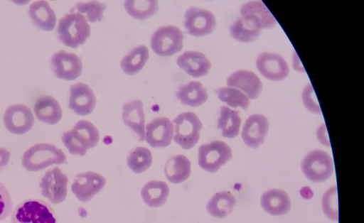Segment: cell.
Returning <instances> with one entry per match:
<instances>
[{"label":"cell","instance_id":"obj_1","mask_svg":"<svg viewBox=\"0 0 364 223\" xmlns=\"http://www.w3.org/2000/svg\"><path fill=\"white\" fill-rule=\"evenodd\" d=\"M64 146L73 155L84 156L87 151L97 146L100 140L97 129L86 120L77 121L70 131L61 136Z\"/></svg>","mask_w":364,"mask_h":223},{"label":"cell","instance_id":"obj_2","mask_svg":"<svg viewBox=\"0 0 364 223\" xmlns=\"http://www.w3.org/2000/svg\"><path fill=\"white\" fill-rule=\"evenodd\" d=\"M57 35L63 44L75 48L89 38L90 26L85 16L78 12H70L60 18Z\"/></svg>","mask_w":364,"mask_h":223},{"label":"cell","instance_id":"obj_3","mask_svg":"<svg viewBox=\"0 0 364 223\" xmlns=\"http://www.w3.org/2000/svg\"><path fill=\"white\" fill-rule=\"evenodd\" d=\"M66 161L63 151L50 143H37L27 149L22 156V165L28 171H38L52 165Z\"/></svg>","mask_w":364,"mask_h":223},{"label":"cell","instance_id":"obj_4","mask_svg":"<svg viewBox=\"0 0 364 223\" xmlns=\"http://www.w3.org/2000/svg\"><path fill=\"white\" fill-rule=\"evenodd\" d=\"M11 223H57L55 212L46 202L28 199L19 203L11 214Z\"/></svg>","mask_w":364,"mask_h":223},{"label":"cell","instance_id":"obj_5","mask_svg":"<svg viewBox=\"0 0 364 223\" xmlns=\"http://www.w3.org/2000/svg\"><path fill=\"white\" fill-rule=\"evenodd\" d=\"M301 168L305 177L314 183L326 181L334 171L331 156L322 150L309 152L302 160Z\"/></svg>","mask_w":364,"mask_h":223},{"label":"cell","instance_id":"obj_6","mask_svg":"<svg viewBox=\"0 0 364 223\" xmlns=\"http://www.w3.org/2000/svg\"><path fill=\"white\" fill-rule=\"evenodd\" d=\"M175 134L174 141L183 149L193 148L200 138L203 124L198 116L193 112H183L173 121Z\"/></svg>","mask_w":364,"mask_h":223},{"label":"cell","instance_id":"obj_7","mask_svg":"<svg viewBox=\"0 0 364 223\" xmlns=\"http://www.w3.org/2000/svg\"><path fill=\"white\" fill-rule=\"evenodd\" d=\"M183 34L174 26H161L156 29L151 38V47L160 56H171L182 50Z\"/></svg>","mask_w":364,"mask_h":223},{"label":"cell","instance_id":"obj_8","mask_svg":"<svg viewBox=\"0 0 364 223\" xmlns=\"http://www.w3.org/2000/svg\"><path fill=\"white\" fill-rule=\"evenodd\" d=\"M232 156V150L227 143L214 141L199 147L198 165L209 173H215L231 159Z\"/></svg>","mask_w":364,"mask_h":223},{"label":"cell","instance_id":"obj_9","mask_svg":"<svg viewBox=\"0 0 364 223\" xmlns=\"http://www.w3.org/2000/svg\"><path fill=\"white\" fill-rule=\"evenodd\" d=\"M68 178L61 170L55 167L46 171L41 179L39 186L41 195L53 204H59L65 200Z\"/></svg>","mask_w":364,"mask_h":223},{"label":"cell","instance_id":"obj_10","mask_svg":"<svg viewBox=\"0 0 364 223\" xmlns=\"http://www.w3.org/2000/svg\"><path fill=\"white\" fill-rule=\"evenodd\" d=\"M50 68L58 78L74 80L81 75L82 63L77 55L60 50L51 57Z\"/></svg>","mask_w":364,"mask_h":223},{"label":"cell","instance_id":"obj_11","mask_svg":"<svg viewBox=\"0 0 364 223\" xmlns=\"http://www.w3.org/2000/svg\"><path fill=\"white\" fill-rule=\"evenodd\" d=\"M6 129L14 134H23L29 131L34 124V116L27 106L18 104L7 107L4 117Z\"/></svg>","mask_w":364,"mask_h":223},{"label":"cell","instance_id":"obj_12","mask_svg":"<svg viewBox=\"0 0 364 223\" xmlns=\"http://www.w3.org/2000/svg\"><path fill=\"white\" fill-rule=\"evenodd\" d=\"M184 26L190 35L202 37L213 31L216 20L211 11L192 6L186 11Z\"/></svg>","mask_w":364,"mask_h":223},{"label":"cell","instance_id":"obj_13","mask_svg":"<svg viewBox=\"0 0 364 223\" xmlns=\"http://www.w3.org/2000/svg\"><path fill=\"white\" fill-rule=\"evenodd\" d=\"M105 178L99 173L88 171L76 175L71 190L77 198L86 202L90 200L105 185Z\"/></svg>","mask_w":364,"mask_h":223},{"label":"cell","instance_id":"obj_14","mask_svg":"<svg viewBox=\"0 0 364 223\" xmlns=\"http://www.w3.org/2000/svg\"><path fill=\"white\" fill-rule=\"evenodd\" d=\"M256 67L263 77L272 81L283 80L289 72L286 60L277 53H261L257 58Z\"/></svg>","mask_w":364,"mask_h":223},{"label":"cell","instance_id":"obj_15","mask_svg":"<svg viewBox=\"0 0 364 223\" xmlns=\"http://www.w3.org/2000/svg\"><path fill=\"white\" fill-rule=\"evenodd\" d=\"M173 123L167 117H158L146 126L144 139L153 148L168 146L173 136Z\"/></svg>","mask_w":364,"mask_h":223},{"label":"cell","instance_id":"obj_16","mask_svg":"<svg viewBox=\"0 0 364 223\" xmlns=\"http://www.w3.org/2000/svg\"><path fill=\"white\" fill-rule=\"evenodd\" d=\"M96 105V97L91 88L86 84L79 82L70 87L69 108L81 116L92 112Z\"/></svg>","mask_w":364,"mask_h":223},{"label":"cell","instance_id":"obj_17","mask_svg":"<svg viewBox=\"0 0 364 223\" xmlns=\"http://www.w3.org/2000/svg\"><path fill=\"white\" fill-rule=\"evenodd\" d=\"M268 130V119L259 114H252L245 122L242 138L246 146L257 148L264 143Z\"/></svg>","mask_w":364,"mask_h":223},{"label":"cell","instance_id":"obj_18","mask_svg":"<svg viewBox=\"0 0 364 223\" xmlns=\"http://www.w3.org/2000/svg\"><path fill=\"white\" fill-rule=\"evenodd\" d=\"M228 87L238 89L250 99L258 97L262 89V83L253 72L240 70L233 72L227 80Z\"/></svg>","mask_w":364,"mask_h":223},{"label":"cell","instance_id":"obj_19","mask_svg":"<svg viewBox=\"0 0 364 223\" xmlns=\"http://www.w3.org/2000/svg\"><path fill=\"white\" fill-rule=\"evenodd\" d=\"M241 16L249 20L257 28H272L277 21L267 7L261 1H248L240 9Z\"/></svg>","mask_w":364,"mask_h":223},{"label":"cell","instance_id":"obj_20","mask_svg":"<svg viewBox=\"0 0 364 223\" xmlns=\"http://www.w3.org/2000/svg\"><path fill=\"white\" fill-rule=\"evenodd\" d=\"M122 116L124 123L136 133L140 141H143L145 136L143 102L135 99L125 103L122 107Z\"/></svg>","mask_w":364,"mask_h":223},{"label":"cell","instance_id":"obj_21","mask_svg":"<svg viewBox=\"0 0 364 223\" xmlns=\"http://www.w3.org/2000/svg\"><path fill=\"white\" fill-rule=\"evenodd\" d=\"M177 65L189 75L200 77L205 75L211 67L206 56L198 51H186L176 61Z\"/></svg>","mask_w":364,"mask_h":223},{"label":"cell","instance_id":"obj_22","mask_svg":"<svg viewBox=\"0 0 364 223\" xmlns=\"http://www.w3.org/2000/svg\"><path fill=\"white\" fill-rule=\"evenodd\" d=\"M260 201L263 210L272 215H283L291 209L289 195L282 190H268L262 194Z\"/></svg>","mask_w":364,"mask_h":223},{"label":"cell","instance_id":"obj_23","mask_svg":"<svg viewBox=\"0 0 364 223\" xmlns=\"http://www.w3.org/2000/svg\"><path fill=\"white\" fill-rule=\"evenodd\" d=\"M33 110L38 120L50 125L55 124L62 118L63 111L58 102L49 95L39 97Z\"/></svg>","mask_w":364,"mask_h":223},{"label":"cell","instance_id":"obj_24","mask_svg":"<svg viewBox=\"0 0 364 223\" xmlns=\"http://www.w3.org/2000/svg\"><path fill=\"white\" fill-rule=\"evenodd\" d=\"M28 15L38 28L52 31L55 26L56 16L49 4L46 1H37L29 7Z\"/></svg>","mask_w":364,"mask_h":223},{"label":"cell","instance_id":"obj_25","mask_svg":"<svg viewBox=\"0 0 364 223\" xmlns=\"http://www.w3.org/2000/svg\"><path fill=\"white\" fill-rule=\"evenodd\" d=\"M191 172V164L187 157L176 155L171 157L166 163L164 173L168 181L181 183L186 180Z\"/></svg>","mask_w":364,"mask_h":223},{"label":"cell","instance_id":"obj_26","mask_svg":"<svg viewBox=\"0 0 364 223\" xmlns=\"http://www.w3.org/2000/svg\"><path fill=\"white\" fill-rule=\"evenodd\" d=\"M176 96L182 104L191 107L202 105L208 97L206 88L196 81L178 87Z\"/></svg>","mask_w":364,"mask_h":223},{"label":"cell","instance_id":"obj_27","mask_svg":"<svg viewBox=\"0 0 364 223\" xmlns=\"http://www.w3.org/2000/svg\"><path fill=\"white\" fill-rule=\"evenodd\" d=\"M141 194L145 204L151 207H159L166 202L169 188L164 181L151 180L142 187Z\"/></svg>","mask_w":364,"mask_h":223},{"label":"cell","instance_id":"obj_28","mask_svg":"<svg viewBox=\"0 0 364 223\" xmlns=\"http://www.w3.org/2000/svg\"><path fill=\"white\" fill-rule=\"evenodd\" d=\"M235 197L228 191L215 193L206 205L207 212L217 218H224L233 210Z\"/></svg>","mask_w":364,"mask_h":223},{"label":"cell","instance_id":"obj_29","mask_svg":"<svg viewBox=\"0 0 364 223\" xmlns=\"http://www.w3.org/2000/svg\"><path fill=\"white\" fill-rule=\"evenodd\" d=\"M241 118L239 112L226 106L220 109V116L218 119L217 128L222 130V136L228 138L236 137L240 131Z\"/></svg>","mask_w":364,"mask_h":223},{"label":"cell","instance_id":"obj_30","mask_svg":"<svg viewBox=\"0 0 364 223\" xmlns=\"http://www.w3.org/2000/svg\"><path fill=\"white\" fill-rule=\"evenodd\" d=\"M149 50L144 45L132 49L121 61V67L129 75L138 73L145 65L149 58Z\"/></svg>","mask_w":364,"mask_h":223},{"label":"cell","instance_id":"obj_31","mask_svg":"<svg viewBox=\"0 0 364 223\" xmlns=\"http://www.w3.org/2000/svg\"><path fill=\"white\" fill-rule=\"evenodd\" d=\"M230 33L236 40L249 43L256 40L259 36L261 29L249 20L241 16L230 26Z\"/></svg>","mask_w":364,"mask_h":223},{"label":"cell","instance_id":"obj_32","mask_svg":"<svg viewBox=\"0 0 364 223\" xmlns=\"http://www.w3.org/2000/svg\"><path fill=\"white\" fill-rule=\"evenodd\" d=\"M124 8L128 14L139 20H145L156 14L159 9L156 1H125Z\"/></svg>","mask_w":364,"mask_h":223},{"label":"cell","instance_id":"obj_33","mask_svg":"<svg viewBox=\"0 0 364 223\" xmlns=\"http://www.w3.org/2000/svg\"><path fill=\"white\" fill-rule=\"evenodd\" d=\"M152 163V155L145 147H136L128 154L127 163L129 168L135 173L145 172Z\"/></svg>","mask_w":364,"mask_h":223},{"label":"cell","instance_id":"obj_34","mask_svg":"<svg viewBox=\"0 0 364 223\" xmlns=\"http://www.w3.org/2000/svg\"><path fill=\"white\" fill-rule=\"evenodd\" d=\"M218 97L229 107L237 108L238 107L247 110L250 105L248 97L238 89L226 87L215 90Z\"/></svg>","mask_w":364,"mask_h":223},{"label":"cell","instance_id":"obj_35","mask_svg":"<svg viewBox=\"0 0 364 223\" xmlns=\"http://www.w3.org/2000/svg\"><path fill=\"white\" fill-rule=\"evenodd\" d=\"M75 9L78 13H85L86 19L94 23L103 18L102 13L106 9V4L97 1L78 2L75 5Z\"/></svg>","mask_w":364,"mask_h":223},{"label":"cell","instance_id":"obj_36","mask_svg":"<svg viewBox=\"0 0 364 223\" xmlns=\"http://www.w3.org/2000/svg\"><path fill=\"white\" fill-rule=\"evenodd\" d=\"M322 209L325 215L333 221H338V192L336 186L328 189L322 197Z\"/></svg>","mask_w":364,"mask_h":223},{"label":"cell","instance_id":"obj_37","mask_svg":"<svg viewBox=\"0 0 364 223\" xmlns=\"http://www.w3.org/2000/svg\"><path fill=\"white\" fill-rule=\"evenodd\" d=\"M301 96L304 104L309 111L315 114H321L320 106L311 83L305 87Z\"/></svg>","mask_w":364,"mask_h":223},{"label":"cell","instance_id":"obj_38","mask_svg":"<svg viewBox=\"0 0 364 223\" xmlns=\"http://www.w3.org/2000/svg\"><path fill=\"white\" fill-rule=\"evenodd\" d=\"M12 208L13 204L10 193L0 182V221L11 214Z\"/></svg>","mask_w":364,"mask_h":223},{"label":"cell","instance_id":"obj_39","mask_svg":"<svg viewBox=\"0 0 364 223\" xmlns=\"http://www.w3.org/2000/svg\"><path fill=\"white\" fill-rule=\"evenodd\" d=\"M10 157L11 153L6 148L0 147V170L8 164Z\"/></svg>","mask_w":364,"mask_h":223}]
</instances>
